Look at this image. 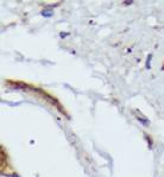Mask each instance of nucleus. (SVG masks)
<instances>
[{"instance_id": "1", "label": "nucleus", "mask_w": 164, "mask_h": 177, "mask_svg": "<svg viewBox=\"0 0 164 177\" xmlns=\"http://www.w3.org/2000/svg\"><path fill=\"white\" fill-rule=\"evenodd\" d=\"M41 14L43 17H45V18H50V17H52L54 13H52V11H42Z\"/></svg>"}, {"instance_id": "2", "label": "nucleus", "mask_w": 164, "mask_h": 177, "mask_svg": "<svg viewBox=\"0 0 164 177\" xmlns=\"http://www.w3.org/2000/svg\"><path fill=\"white\" fill-rule=\"evenodd\" d=\"M137 120H139L140 123L143 124V125H145V126H148V125H150V121L148 120V119H142L140 116H137Z\"/></svg>"}, {"instance_id": "3", "label": "nucleus", "mask_w": 164, "mask_h": 177, "mask_svg": "<svg viewBox=\"0 0 164 177\" xmlns=\"http://www.w3.org/2000/svg\"><path fill=\"white\" fill-rule=\"evenodd\" d=\"M151 57H152V55H151V54L148 56V60H146V63H145V67H146V69L151 68Z\"/></svg>"}, {"instance_id": "4", "label": "nucleus", "mask_w": 164, "mask_h": 177, "mask_svg": "<svg viewBox=\"0 0 164 177\" xmlns=\"http://www.w3.org/2000/svg\"><path fill=\"white\" fill-rule=\"evenodd\" d=\"M145 138L148 139V142H149V146H150V149H151V148H152V140H151L150 137L148 136V134H145Z\"/></svg>"}, {"instance_id": "5", "label": "nucleus", "mask_w": 164, "mask_h": 177, "mask_svg": "<svg viewBox=\"0 0 164 177\" xmlns=\"http://www.w3.org/2000/svg\"><path fill=\"white\" fill-rule=\"evenodd\" d=\"M132 2H133L132 0H129V1H124V4H125V5H131Z\"/></svg>"}, {"instance_id": "6", "label": "nucleus", "mask_w": 164, "mask_h": 177, "mask_svg": "<svg viewBox=\"0 0 164 177\" xmlns=\"http://www.w3.org/2000/svg\"><path fill=\"white\" fill-rule=\"evenodd\" d=\"M68 34H60V36H61V37H63V38H64V37H67Z\"/></svg>"}]
</instances>
